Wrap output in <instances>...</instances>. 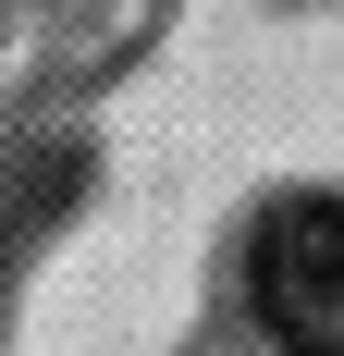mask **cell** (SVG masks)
<instances>
[{
    "mask_svg": "<svg viewBox=\"0 0 344 356\" xmlns=\"http://www.w3.org/2000/svg\"><path fill=\"white\" fill-rule=\"evenodd\" d=\"M258 320L295 356H344V197H283L258 221Z\"/></svg>",
    "mask_w": 344,
    "mask_h": 356,
    "instance_id": "1",
    "label": "cell"
}]
</instances>
